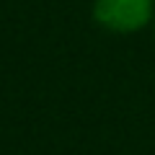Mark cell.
<instances>
[{"label": "cell", "mask_w": 155, "mask_h": 155, "mask_svg": "<svg viewBox=\"0 0 155 155\" xmlns=\"http://www.w3.org/2000/svg\"><path fill=\"white\" fill-rule=\"evenodd\" d=\"M153 16V0H96L93 18L116 34L140 31Z\"/></svg>", "instance_id": "1"}]
</instances>
